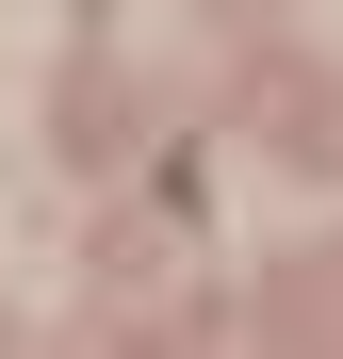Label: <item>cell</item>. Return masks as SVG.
Wrapping results in <instances>:
<instances>
[{"mask_svg": "<svg viewBox=\"0 0 343 359\" xmlns=\"http://www.w3.org/2000/svg\"><path fill=\"white\" fill-rule=\"evenodd\" d=\"M0 359H17V327H0Z\"/></svg>", "mask_w": 343, "mask_h": 359, "instance_id": "6da1fadb", "label": "cell"}]
</instances>
